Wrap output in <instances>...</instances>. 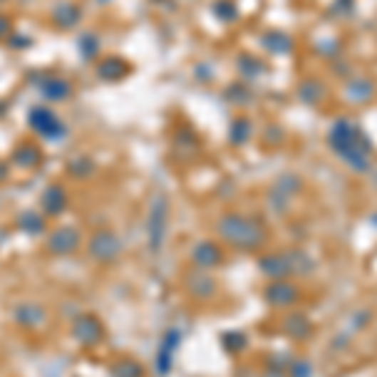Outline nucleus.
Masks as SVG:
<instances>
[{
    "label": "nucleus",
    "instance_id": "obj_11",
    "mask_svg": "<svg viewBox=\"0 0 377 377\" xmlns=\"http://www.w3.org/2000/svg\"><path fill=\"white\" fill-rule=\"evenodd\" d=\"M194 262H197L199 269H212L222 262V249L212 242H204V244H197L194 249Z\"/></svg>",
    "mask_w": 377,
    "mask_h": 377
},
{
    "label": "nucleus",
    "instance_id": "obj_7",
    "mask_svg": "<svg viewBox=\"0 0 377 377\" xmlns=\"http://www.w3.org/2000/svg\"><path fill=\"white\" fill-rule=\"evenodd\" d=\"M181 345V335L179 329H169L164 335L159 345V357H156V372L159 375H169L171 365H174V355H176V347Z\"/></svg>",
    "mask_w": 377,
    "mask_h": 377
},
{
    "label": "nucleus",
    "instance_id": "obj_20",
    "mask_svg": "<svg viewBox=\"0 0 377 377\" xmlns=\"http://www.w3.org/2000/svg\"><path fill=\"white\" fill-rule=\"evenodd\" d=\"M8 31H11V21L0 16V38H6V36H8Z\"/></svg>",
    "mask_w": 377,
    "mask_h": 377
},
{
    "label": "nucleus",
    "instance_id": "obj_22",
    "mask_svg": "<svg viewBox=\"0 0 377 377\" xmlns=\"http://www.w3.org/2000/svg\"><path fill=\"white\" fill-rule=\"evenodd\" d=\"M375 224H377V217H375Z\"/></svg>",
    "mask_w": 377,
    "mask_h": 377
},
{
    "label": "nucleus",
    "instance_id": "obj_16",
    "mask_svg": "<svg viewBox=\"0 0 377 377\" xmlns=\"http://www.w3.org/2000/svg\"><path fill=\"white\" fill-rule=\"evenodd\" d=\"M123 73H126V63H123L121 58H116V56L101 61V66H98V76H101L103 81H118Z\"/></svg>",
    "mask_w": 377,
    "mask_h": 377
},
{
    "label": "nucleus",
    "instance_id": "obj_5",
    "mask_svg": "<svg viewBox=\"0 0 377 377\" xmlns=\"http://www.w3.org/2000/svg\"><path fill=\"white\" fill-rule=\"evenodd\" d=\"M78 247H81V232L76 227H61L48 237L51 254H61V257L73 254Z\"/></svg>",
    "mask_w": 377,
    "mask_h": 377
},
{
    "label": "nucleus",
    "instance_id": "obj_23",
    "mask_svg": "<svg viewBox=\"0 0 377 377\" xmlns=\"http://www.w3.org/2000/svg\"><path fill=\"white\" fill-rule=\"evenodd\" d=\"M0 3H3V0H0Z\"/></svg>",
    "mask_w": 377,
    "mask_h": 377
},
{
    "label": "nucleus",
    "instance_id": "obj_10",
    "mask_svg": "<svg viewBox=\"0 0 377 377\" xmlns=\"http://www.w3.org/2000/svg\"><path fill=\"white\" fill-rule=\"evenodd\" d=\"M267 302L277 304V307H287V304H292L294 299H297V289L292 287V284H287V282H277V284H272L269 289L264 292Z\"/></svg>",
    "mask_w": 377,
    "mask_h": 377
},
{
    "label": "nucleus",
    "instance_id": "obj_6",
    "mask_svg": "<svg viewBox=\"0 0 377 377\" xmlns=\"http://www.w3.org/2000/svg\"><path fill=\"white\" fill-rule=\"evenodd\" d=\"M31 126L36 128L41 136L46 138H58L63 136V123L58 121V116H56L51 108H33L31 113Z\"/></svg>",
    "mask_w": 377,
    "mask_h": 377
},
{
    "label": "nucleus",
    "instance_id": "obj_1",
    "mask_svg": "<svg viewBox=\"0 0 377 377\" xmlns=\"http://www.w3.org/2000/svg\"><path fill=\"white\" fill-rule=\"evenodd\" d=\"M219 234L229 244L239 247V249H257L264 242V232L257 222L239 214H227V217L219 222Z\"/></svg>",
    "mask_w": 377,
    "mask_h": 377
},
{
    "label": "nucleus",
    "instance_id": "obj_4",
    "mask_svg": "<svg viewBox=\"0 0 377 377\" xmlns=\"http://www.w3.org/2000/svg\"><path fill=\"white\" fill-rule=\"evenodd\" d=\"M121 249H123L121 239H118L113 232H108V229L96 232L93 234V239L88 242V254L96 262H113L121 254Z\"/></svg>",
    "mask_w": 377,
    "mask_h": 377
},
{
    "label": "nucleus",
    "instance_id": "obj_18",
    "mask_svg": "<svg viewBox=\"0 0 377 377\" xmlns=\"http://www.w3.org/2000/svg\"><path fill=\"white\" fill-rule=\"evenodd\" d=\"M16 161L23 166V169H33V166L41 161V151L33 149V146H23L21 151H16Z\"/></svg>",
    "mask_w": 377,
    "mask_h": 377
},
{
    "label": "nucleus",
    "instance_id": "obj_9",
    "mask_svg": "<svg viewBox=\"0 0 377 377\" xmlns=\"http://www.w3.org/2000/svg\"><path fill=\"white\" fill-rule=\"evenodd\" d=\"M66 202L68 199H66V192L61 186H48L41 197V212L46 217H56V214H61L66 209Z\"/></svg>",
    "mask_w": 377,
    "mask_h": 377
},
{
    "label": "nucleus",
    "instance_id": "obj_21",
    "mask_svg": "<svg viewBox=\"0 0 377 377\" xmlns=\"http://www.w3.org/2000/svg\"><path fill=\"white\" fill-rule=\"evenodd\" d=\"M6 176H8V166H6V164H0V181L6 179Z\"/></svg>",
    "mask_w": 377,
    "mask_h": 377
},
{
    "label": "nucleus",
    "instance_id": "obj_13",
    "mask_svg": "<svg viewBox=\"0 0 377 377\" xmlns=\"http://www.w3.org/2000/svg\"><path fill=\"white\" fill-rule=\"evenodd\" d=\"M18 227L26 234H41L46 229V214L36 212V209H28V212H23L18 217Z\"/></svg>",
    "mask_w": 377,
    "mask_h": 377
},
{
    "label": "nucleus",
    "instance_id": "obj_2",
    "mask_svg": "<svg viewBox=\"0 0 377 377\" xmlns=\"http://www.w3.org/2000/svg\"><path fill=\"white\" fill-rule=\"evenodd\" d=\"M360 133H357L355 126H350L347 121H340L335 126V133H332V144L337 146V151H340L342 156H345L347 161H352V164L357 166L360 171L367 169V159L362 154H367V149H360Z\"/></svg>",
    "mask_w": 377,
    "mask_h": 377
},
{
    "label": "nucleus",
    "instance_id": "obj_17",
    "mask_svg": "<svg viewBox=\"0 0 377 377\" xmlns=\"http://www.w3.org/2000/svg\"><path fill=\"white\" fill-rule=\"evenodd\" d=\"M81 18V11L76 6H58L56 11V21H58L61 28H73Z\"/></svg>",
    "mask_w": 377,
    "mask_h": 377
},
{
    "label": "nucleus",
    "instance_id": "obj_19",
    "mask_svg": "<svg viewBox=\"0 0 377 377\" xmlns=\"http://www.w3.org/2000/svg\"><path fill=\"white\" fill-rule=\"evenodd\" d=\"M116 377H144V370H141L136 362L126 360L116 367Z\"/></svg>",
    "mask_w": 377,
    "mask_h": 377
},
{
    "label": "nucleus",
    "instance_id": "obj_3",
    "mask_svg": "<svg viewBox=\"0 0 377 377\" xmlns=\"http://www.w3.org/2000/svg\"><path fill=\"white\" fill-rule=\"evenodd\" d=\"M166 224H169V202H166L164 194H159V197L151 202L149 219H146V227H149V247H151V252H159L161 244H164Z\"/></svg>",
    "mask_w": 377,
    "mask_h": 377
},
{
    "label": "nucleus",
    "instance_id": "obj_12",
    "mask_svg": "<svg viewBox=\"0 0 377 377\" xmlns=\"http://www.w3.org/2000/svg\"><path fill=\"white\" fill-rule=\"evenodd\" d=\"M41 91L46 98H53V101H63V98L71 96V83L63 78H56V76H48V78H43Z\"/></svg>",
    "mask_w": 377,
    "mask_h": 377
},
{
    "label": "nucleus",
    "instance_id": "obj_14",
    "mask_svg": "<svg viewBox=\"0 0 377 377\" xmlns=\"http://www.w3.org/2000/svg\"><path fill=\"white\" fill-rule=\"evenodd\" d=\"M16 319L23 327H38L41 322H46V312L38 304H23V307L16 309Z\"/></svg>",
    "mask_w": 377,
    "mask_h": 377
},
{
    "label": "nucleus",
    "instance_id": "obj_8",
    "mask_svg": "<svg viewBox=\"0 0 377 377\" xmlns=\"http://www.w3.org/2000/svg\"><path fill=\"white\" fill-rule=\"evenodd\" d=\"M73 335L81 345H96V342H101V337H103V327L93 314H83V317L76 319Z\"/></svg>",
    "mask_w": 377,
    "mask_h": 377
},
{
    "label": "nucleus",
    "instance_id": "obj_15",
    "mask_svg": "<svg viewBox=\"0 0 377 377\" xmlns=\"http://www.w3.org/2000/svg\"><path fill=\"white\" fill-rule=\"evenodd\" d=\"M259 267L264 269V274L277 277V279H282L284 274H289V272H292V264H289V262L284 259V257H279V254L264 257V259L259 262Z\"/></svg>",
    "mask_w": 377,
    "mask_h": 377
}]
</instances>
